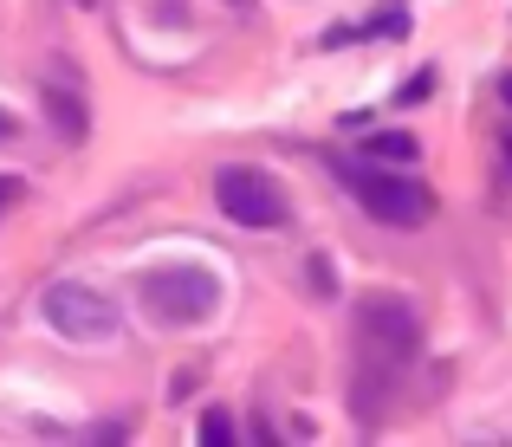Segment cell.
Wrapping results in <instances>:
<instances>
[{
    "instance_id": "obj_5",
    "label": "cell",
    "mask_w": 512,
    "mask_h": 447,
    "mask_svg": "<svg viewBox=\"0 0 512 447\" xmlns=\"http://www.w3.org/2000/svg\"><path fill=\"white\" fill-rule=\"evenodd\" d=\"M39 311H46V324H52L59 337H72V344H104V337L124 331L117 305H111L104 292H91L85 279H59V286H46Z\"/></svg>"
},
{
    "instance_id": "obj_8",
    "label": "cell",
    "mask_w": 512,
    "mask_h": 447,
    "mask_svg": "<svg viewBox=\"0 0 512 447\" xmlns=\"http://www.w3.org/2000/svg\"><path fill=\"white\" fill-rule=\"evenodd\" d=\"M201 441H208V447H227V441H234V415H227V409H208V415H201Z\"/></svg>"
},
{
    "instance_id": "obj_11",
    "label": "cell",
    "mask_w": 512,
    "mask_h": 447,
    "mask_svg": "<svg viewBox=\"0 0 512 447\" xmlns=\"http://www.w3.org/2000/svg\"><path fill=\"white\" fill-rule=\"evenodd\" d=\"M500 98H506V111H512V72L500 78Z\"/></svg>"
},
{
    "instance_id": "obj_10",
    "label": "cell",
    "mask_w": 512,
    "mask_h": 447,
    "mask_svg": "<svg viewBox=\"0 0 512 447\" xmlns=\"http://www.w3.org/2000/svg\"><path fill=\"white\" fill-rule=\"evenodd\" d=\"M13 201H20V175H0V214H7Z\"/></svg>"
},
{
    "instance_id": "obj_14",
    "label": "cell",
    "mask_w": 512,
    "mask_h": 447,
    "mask_svg": "<svg viewBox=\"0 0 512 447\" xmlns=\"http://www.w3.org/2000/svg\"><path fill=\"white\" fill-rule=\"evenodd\" d=\"M78 7H91V0H78Z\"/></svg>"
},
{
    "instance_id": "obj_4",
    "label": "cell",
    "mask_w": 512,
    "mask_h": 447,
    "mask_svg": "<svg viewBox=\"0 0 512 447\" xmlns=\"http://www.w3.org/2000/svg\"><path fill=\"white\" fill-rule=\"evenodd\" d=\"M214 208H221L234 227H253V234H273V227H286V188H279L266 169H247V162H227V169L214 175Z\"/></svg>"
},
{
    "instance_id": "obj_9",
    "label": "cell",
    "mask_w": 512,
    "mask_h": 447,
    "mask_svg": "<svg viewBox=\"0 0 512 447\" xmlns=\"http://www.w3.org/2000/svg\"><path fill=\"white\" fill-rule=\"evenodd\" d=\"M370 33H376V39H402V33H409V7H383Z\"/></svg>"
},
{
    "instance_id": "obj_2",
    "label": "cell",
    "mask_w": 512,
    "mask_h": 447,
    "mask_svg": "<svg viewBox=\"0 0 512 447\" xmlns=\"http://www.w3.org/2000/svg\"><path fill=\"white\" fill-rule=\"evenodd\" d=\"M344 188H350V195H357L383 227H428V214H435V195H428L415 175H402V162H396V169L357 162V169H344Z\"/></svg>"
},
{
    "instance_id": "obj_1",
    "label": "cell",
    "mask_w": 512,
    "mask_h": 447,
    "mask_svg": "<svg viewBox=\"0 0 512 447\" xmlns=\"http://www.w3.org/2000/svg\"><path fill=\"white\" fill-rule=\"evenodd\" d=\"M422 350V318L402 298H363L357 305V409L383 415V389H396V376L409 370V357Z\"/></svg>"
},
{
    "instance_id": "obj_15",
    "label": "cell",
    "mask_w": 512,
    "mask_h": 447,
    "mask_svg": "<svg viewBox=\"0 0 512 447\" xmlns=\"http://www.w3.org/2000/svg\"><path fill=\"white\" fill-rule=\"evenodd\" d=\"M234 7H247V0H234Z\"/></svg>"
},
{
    "instance_id": "obj_6",
    "label": "cell",
    "mask_w": 512,
    "mask_h": 447,
    "mask_svg": "<svg viewBox=\"0 0 512 447\" xmlns=\"http://www.w3.org/2000/svg\"><path fill=\"white\" fill-rule=\"evenodd\" d=\"M39 104H46L52 130H59L65 143H85V137H91V111H85V104H78L65 85H46V91H39Z\"/></svg>"
},
{
    "instance_id": "obj_12",
    "label": "cell",
    "mask_w": 512,
    "mask_h": 447,
    "mask_svg": "<svg viewBox=\"0 0 512 447\" xmlns=\"http://www.w3.org/2000/svg\"><path fill=\"white\" fill-rule=\"evenodd\" d=\"M7 137H13V117H7V111H0V143H7Z\"/></svg>"
},
{
    "instance_id": "obj_13",
    "label": "cell",
    "mask_w": 512,
    "mask_h": 447,
    "mask_svg": "<svg viewBox=\"0 0 512 447\" xmlns=\"http://www.w3.org/2000/svg\"><path fill=\"white\" fill-rule=\"evenodd\" d=\"M506 162H512V130H506Z\"/></svg>"
},
{
    "instance_id": "obj_7",
    "label": "cell",
    "mask_w": 512,
    "mask_h": 447,
    "mask_svg": "<svg viewBox=\"0 0 512 447\" xmlns=\"http://www.w3.org/2000/svg\"><path fill=\"white\" fill-rule=\"evenodd\" d=\"M363 149H370V162H415V156H422V143H415L409 130H376Z\"/></svg>"
},
{
    "instance_id": "obj_3",
    "label": "cell",
    "mask_w": 512,
    "mask_h": 447,
    "mask_svg": "<svg viewBox=\"0 0 512 447\" xmlns=\"http://www.w3.org/2000/svg\"><path fill=\"white\" fill-rule=\"evenodd\" d=\"M221 305V279L208 266H156L143 273V311L156 324H201Z\"/></svg>"
}]
</instances>
